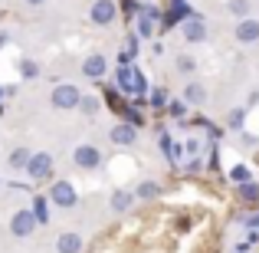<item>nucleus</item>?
<instances>
[{"label":"nucleus","mask_w":259,"mask_h":253,"mask_svg":"<svg viewBox=\"0 0 259 253\" xmlns=\"http://www.w3.org/2000/svg\"><path fill=\"white\" fill-rule=\"evenodd\" d=\"M115 86H118L125 95H135V99H141V95L148 92V79H145V73L135 69V66H118Z\"/></svg>","instance_id":"nucleus-1"},{"label":"nucleus","mask_w":259,"mask_h":253,"mask_svg":"<svg viewBox=\"0 0 259 253\" xmlns=\"http://www.w3.org/2000/svg\"><path fill=\"white\" fill-rule=\"evenodd\" d=\"M79 99H82V92H79V86H72V83H59V86L50 92L53 109H59V112H69V109H76Z\"/></svg>","instance_id":"nucleus-2"},{"label":"nucleus","mask_w":259,"mask_h":253,"mask_svg":"<svg viewBox=\"0 0 259 253\" xmlns=\"http://www.w3.org/2000/svg\"><path fill=\"white\" fill-rule=\"evenodd\" d=\"M26 174H30V181H46V177L53 174V155H50V152H36V155H30Z\"/></svg>","instance_id":"nucleus-3"},{"label":"nucleus","mask_w":259,"mask_h":253,"mask_svg":"<svg viewBox=\"0 0 259 253\" xmlns=\"http://www.w3.org/2000/svg\"><path fill=\"white\" fill-rule=\"evenodd\" d=\"M76 188H72L69 181H56L50 188V204L53 207H76Z\"/></svg>","instance_id":"nucleus-4"},{"label":"nucleus","mask_w":259,"mask_h":253,"mask_svg":"<svg viewBox=\"0 0 259 253\" xmlns=\"http://www.w3.org/2000/svg\"><path fill=\"white\" fill-rule=\"evenodd\" d=\"M89 17H92V23L108 26L115 17H118V4H115V0H95L92 10H89Z\"/></svg>","instance_id":"nucleus-5"},{"label":"nucleus","mask_w":259,"mask_h":253,"mask_svg":"<svg viewBox=\"0 0 259 253\" xmlns=\"http://www.w3.org/2000/svg\"><path fill=\"white\" fill-rule=\"evenodd\" d=\"M36 227H39V221H36V214H33V210H17V214H13V221H10V230L17 237H30Z\"/></svg>","instance_id":"nucleus-6"},{"label":"nucleus","mask_w":259,"mask_h":253,"mask_svg":"<svg viewBox=\"0 0 259 253\" xmlns=\"http://www.w3.org/2000/svg\"><path fill=\"white\" fill-rule=\"evenodd\" d=\"M181 33L187 43H203L207 40V23H203V17H187L181 23Z\"/></svg>","instance_id":"nucleus-7"},{"label":"nucleus","mask_w":259,"mask_h":253,"mask_svg":"<svg viewBox=\"0 0 259 253\" xmlns=\"http://www.w3.org/2000/svg\"><path fill=\"white\" fill-rule=\"evenodd\" d=\"M72 158H76V165H79V168H85V171H92V168H99V165H102L99 148H92V145H79Z\"/></svg>","instance_id":"nucleus-8"},{"label":"nucleus","mask_w":259,"mask_h":253,"mask_svg":"<svg viewBox=\"0 0 259 253\" xmlns=\"http://www.w3.org/2000/svg\"><path fill=\"white\" fill-rule=\"evenodd\" d=\"M112 141H115V145H121V148L135 145V141H138V125H132V122H121V125H115V128H112Z\"/></svg>","instance_id":"nucleus-9"},{"label":"nucleus","mask_w":259,"mask_h":253,"mask_svg":"<svg viewBox=\"0 0 259 253\" xmlns=\"http://www.w3.org/2000/svg\"><path fill=\"white\" fill-rule=\"evenodd\" d=\"M236 40H240V43H256V40H259V20H253V17L240 20V26H236Z\"/></svg>","instance_id":"nucleus-10"},{"label":"nucleus","mask_w":259,"mask_h":253,"mask_svg":"<svg viewBox=\"0 0 259 253\" xmlns=\"http://www.w3.org/2000/svg\"><path fill=\"white\" fill-rule=\"evenodd\" d=\"M82 73H85L89 79H102V76H105V73H108V59L95 53V56H89L85 63H82Z\"/></svg>","instance_id":"nucleus-11"},{"label":"nucleus","mask_w":259,"mask_h":253,"mask_svg":"<svg viewBox=\"0 0 259 253\" xmlns=\"http://www.w3.org/2000/svg\"><path fill=\"white\" fill-rule=\"evenodd\" d=\"M184 102H187V105H203V102H207V89L200 83H187L184 86Z\"/></svg>","instance_id":"nucleus-12"},{"label":"nucleus","mask_w":259,"mask_h":253,"mask_svg":"<svg viewBox=\"0 0 259 253\" xmlns=\"http://www.w3.org/2000/svg\"><path fill=\"white\" fill-rule=\"evenodd\" d=\"M56 250L59 253H82V237L79 234H63L56 240Z\"/></svg>","instance_id":"nucleus-13"},{"label":"nucleus","mask_w":259,"mask_h":253,"mask_svg":"<svg viewBox=\"0 0 259 253\" xmlns=\"http://www.w3.org/2000/svg\"><path fill=\"white\" fill-rule=\"evenodd\" d=\"M187 17H194V13H190V7L184 4V0H174V7L167 10V23H184Z\"/></svg>","instance_id":"nucleus-14"},{"label":"nucleus","mask_w":259,"mask_h":253,"mask_svg":"<svg viewBox=\"0 0 259 253\" xmlns=\"http://www.w3.org/2000/svg\"><path fill=\"white\" fill-rule=\"evenodd\" d=\"M240 197H243V201H246V204H259V184L253 181V177L240 184Z\"/></svg>","instance_id":"nucleus-15"},{"label":"nucleus","mask_w":259,"mask_h":253,"mask_svg":"<svg viewBox=\"0 0 259 253\" xmlns=\"http://www.w3.org/2000/svg\"><path fill=\"white\" fill-rule=\"evenodd\" d=\"M132 204H135V194H132V191H115V194H112V207L115 210H128Z\"/></svg>","instance_id":"nucleus-16"},{"label":"nucleus","mask_w":259,"mask_h":253,"mask_svg":"<svg viewBox=\"0 0 259 253\" xmlns=\"http://www.w3.org/2000/svg\"><path fill=\"white\" fill-rule=\"evenodd\" d=\"M26 165H30V148H17V152L10 155V168L13 171H26Z\"/></svg>","instance_id":"nucleus-17"},{"label":"nucleus","mask_w":259,"mask_h":253,"mask_svg":"<svg viewBox=\"0 0 259 253\" xmlns=\"http://www.w3.org/2000/svg\"><path fill=\"white\" fill-rule=\"evenodd\" d=\"M33 214H36L39 224L50 221V197H33Z\"/></svg>","instance_id":"nucleus-18"},{"label":"nucleus","mask_w":259,"mask_h":253,"mask_svg":"<svg viewBox=\"0 0 259 253\" xmlns=\"http://www.w3.org/2000/svg\"><path fill=\"white\" fill-rule=\"evenodd\" d=\"M158 184H154V181H141L138 184V188H135V197H141V201H151V197H158Z\"/></svg>","instance_id":"nucleus-19"},{"label":"nucleus","mask_w":259,"mask_h":253,"mask_svg":"<svg viewBox=\"0 0 259 253\" xmlns=\"http://www.w3.org/2000/svg\"><path fill=\"white\" fill-rule=\"evenodd\" d=\"M227 10L233 13V17H243V20H246L253 7H249V0H227Z\"/></svg>","instance_id":"nucleus-20"},{"label":"nucleus","mask_w":259,"mask_h":253,"mask_svg":"<svg viewBox=\"0 0 259 253\" xmlns=\"http://www.w3.org/2000/svg\"><path fill=\"white\" fill-rule=\"evenodd\" d=\"M154 23L158 20H151V17H145V13H138V37H154Z\"/></svg>","instance_id":"nucleus-21"},{"label":"nucleus","mask_w":259,"mask_h":253,"mask_svg":"<svg viewBox=\"0 0 259 253\" xmlns=\"http://www.w3.org/2000/svg\"><path fill=\"white\" fill-rule=\"evenodd\" d=\"M243 122H246V109H233V112L227 115V128H243Z\"/></svg>","instance_id":"nucleus-22"},{"label":"nucleus","mask_w":259,"mask_h":253,"mask_svg":"<svg viewBox=\"0 0 259 253\" xmlns=\"http://www.w3.org/2000/svg\"><path fill=\"white\" fill-rule=\"evenodd\" d=\"M76 109H82V115H95L99 112V99H95V95H82Z\"/></svg>","instance_id":"nucleus-23"},{"label":"nucleus","mask_w":259,"mask_h":253,"mask_svg":"<svg viewBox=\"0 0 259 253\" xmlns=\"http://www.w3.org/2000/svg\"><path fill=\"white\" fill-rule=\"evenodd\" d=\"M249 177H253V174H249V168H246V165H236L233 171H230V181H236V184L249 181Z\"/></svg>","instance_id":"nucleus-24"},{"label":"nucleus","mask_w":259,"mask_h":253,"mask_svg":"<svg viewBox=\"0 0 259 253\" xmlns=\"http://www.w3.org/2000/svg\"><path fill=\"white\" fill-rule=\"evenodd\" d=\"M20 73H23V76H39V66L36 63H33V59H23V63H20Z\"/></svg>","instance_id":"nucleus-25"},{"label":"nucleus","mask_w":259,"mask_h":253,"mask_svg":"<svg viewBox=\"0 0 259 253\" xmlns=\"http://www.w3.org/2000/svg\"><path fill=\"white\" fill-rule=\"evenodd\" d=\"M151 105L154 109H164L167 105V92H164V89H154V92H151Z\"/></svg>","instance_id":"nucleus-26"},{"label":"nucleus","mask_w":259,"mask_h":253,"mask_svg":"<svg viewBox=\"0 0 259 253\" xmlns=\"http://www.w3.org/2000/svg\"><path fill=\"white\" fill-rule=\"evenodd\" d=\"M177 69H181V73H194L197 69L194 56H181V59H177Z\"/></svg>","instance_id":"nucleus-27"},{"label":"nucleus","mask_w":259,"mask_h":253,"mask_svg":"<svg viewBox=\"0 0 259 253\" xmlns=\"http://www.w3.org/2000/svg\"><path fill=\"white\" fill-rule=\"evenodd\" d=\"M167 112H171L174 119H181V115L187 112V102H184V99H177V102H171V105H167Z\"/></svg>","instance_id":"nucleus-28"},{"label":"nucleus","mask_w":259,"mask_h":253,"mask_svg":"<svg viewBox=\"0 0 259 253\" xmlns=\"http://www.w3.org/2000/svg\"><path fill=\"white\" fill-rule=\"evenodd\" d=\"M200 165H203V161L197 158V155H190V161H187V171H200Z\"/></svg>","instance_id":"nucleus-29"},{"label":"nucleus","mask_w":259,"mask_h":253,"mask_svg":"<svg viewBox=\"0 0 259 253\" xmlns=\"http://www.w3.org/2000/svg\"><path fill=\"white\" fill-rule=\"evenodd\" d=\"M187 152H190V155H197V152H200V141L190 138V141H187Z\"/></svg>","instance_id":"nucleus-30"},{"label":"nucleus","mask_w":259,"mask_h":253,"mask_svg":"<svg viewBox=\"0 0 259 253\" xmlns=\"http://www.w3.org/2000/svg\"><path fill=\"white\" fill-rule=\"evenodd\" d=\"M246 224H249V227H256V230H259V214H253V217H249Z\"/></svg>","instance_id":"nucleus-31"},{"label":"nucleus","mask_w":259,"mask_h":253,"mask_svg":"<svg viewBox=\"0 0 259 253\" xmlns=\"http://www.w3.org/2000/svg\"><path fill=\"white\" fill-rule=\"evenodd\" d=\"M10 43V37H7V33H0V46H7Z\"/></svg>","instance_id":"nucleus-32"},{"label":"nucleus","mask_w":259,"mask_h":253,"mask_svg":"<svg viewBox=\"0 0 259 253\" xmlns=\"http://www.w3.org/2000/svg\"><path fill=\"white\" fill-rule=\"evenodd\" d=\"M26 4H30V7H43L46 0H26Z\"/></svg>","instance_id":"nucleus-33"}]
</instances>
